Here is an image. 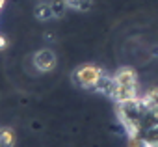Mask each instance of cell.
Here are the masks:
<instances>
[{
  "label": "cell",
  "instance_id": "obj_1",
  "mask_svg": "<svg viewBox=\"0 0 158 147\" xmlns=\"http://www.w3.org/2000/svg\"><path fill=\"white\" fill-rule=\"evenodd\" d=\"M117 117L136 145H158V90L139 91V88L115 101Z\"/></svg>",
  "mask_w": 158,
  "mask_h": 147
},
{
  "label": "cell",
  "instance_id": "obj_2",
  "mask_svg": "<svg viewBox=\"0 0 158 147\" xmlns=\"http://www.w3.org/2000/svg\"><path fill=\"white\" fill-rule=\"evenodd\" d=\"M67 6L71 11H76V13H86L93 8V0H65Z\"/></svg>",
  "mask_w": 158,
  "mask_h": 147
},
{
  "label": "cell",
  "instance_id": "obj_3",
  "mask_svg": "<svg viewBox=\"0 0 158 147\" xmlns=\"http://www.w3.org/2000/svg\"><path fill=\"white\" fill-rule=\"evenodd\" d=\"M4 4H6V0H0V11H2V8H4Z\"/></svg>",
  "mask_w": 158,
  "mask_h": 147
}]
</instances>
